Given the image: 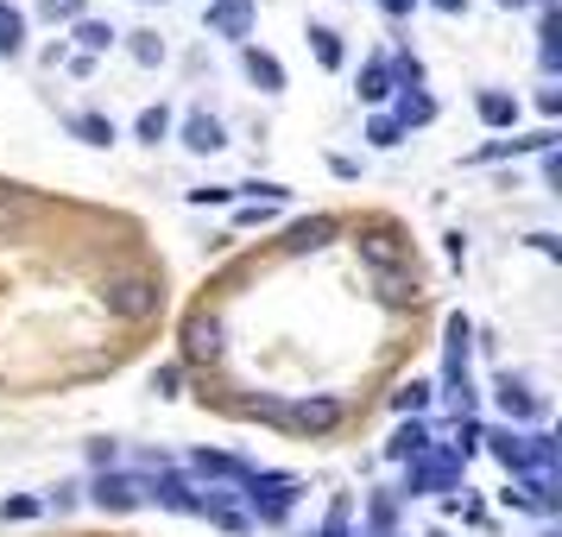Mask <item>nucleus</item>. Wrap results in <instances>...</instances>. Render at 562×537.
Returning a JSON list of instances; mask_svg holds the SVG:
<instances>
[{
  "instance_id": "obj_1",
  "label": "nucleus",
  "mask_w": 562,
  "mask_h": 537,
  "mask_svg": "<svg viewBox=\"0 0 562 537\" xmlns=\"http://www.w3.org/2000/svg\"><path fill=\"white\" fill-rule=\"evenodd\" d=\"M102 304L114 323H153L158 304H165V291H158L153 272H121V279L102 284Z\"/></svg>"
},
{
  "instance_id": "obj_2",
  "label": "nucleus",
  "mask_w": 562,
  "mask_h": 537,
  "mask_svg": "<svg viewBox=\"0 0 562 537\" xmlns=\"http://www.w3.org/2000/svg\"><path fill=\"white\" fill-rule=\"evenodd\" d=\"M203 26L215 32V38L247 45V32H254V0H209V7H203Z\"/></svg>"
},
{
  "instance_id": "obj_3",
  "label": "nucleus",
  "mask_w": 562,
  "mask_h": 537,
  "mask_svg": "<svg viewBox=\"0 0 562 537\" xmlns=\"http://www.w3.org/2000/svg\"><path fill=\"white\" fill-rule=\"evenodd\" d=\"M335 234H341V222H335V215H310V222H291V228H284V254H316V247H329Z\"/></svg>"
},
{
  "instance_id": "obj_4",
  "label": "nucleus",
  "mask_w": 562,
  "mask_h": 537,
  "mask_svg": "<svg viewBox=\"0 0 562 537\" xmlns=\"http://www.w3.org/2000/svg\"><path fill=\"white\" fill-rule=\"evenodd\" d=\"M335 424H341V399H329V392H316V399H304V405H291V430L329 436Z\"/></svg>"
},
{
  "instance_id": "obj_5",
  "label": "nucleus",
  "mask_w": 562,
  "mask_h": 537,
  "mask_svg": "<svg viewBox=\"0 0 562 537\" xmlns=\"http://www.w3.org/2000/svg\"><path fill=\"white\" fill-rule=\"evenodd\" d=\"M183 355L190 360H222V323H215L209 310H196V316L183 323Z\"/></svg>"
},
{
  "instance_id": "obj_6",
  "label": "nucleus",
  "mask_w": 562,
  "mask_h": 537,
  "mask_svg": "<svg viewBox=\"0 0 562 537\" xmlns=\"http://www.w3.org/2000/svg\"><path fill=\"white\" fill-rule=\"evenodd\" d=\"M95 506L102 512H133V506H146V486L127 481V474H102V481H95Z\"/></svg>"
},
{
  "instance_id": "obj_7",
  "label": "nucleus",
  "mask_w": 562,
  "mask_h": 537,
  "mask_svg": "<svg viewBox=\"0 0 562 537\" xmlns=\"http://www.w3.org/2000/svg\"><path fill=\"white\" fill-rule=\"evenodd\" d=\"M360 259H367L373 272H398L405 247H398V234H392V228H367V234H360Z\"/></svg>"
},
{
  "instance_id": "obj_8",
  "label": "nucleus",
  "mask_w": 562,
  "mask_h": 537,
  "mask_svg": "<svg viewBox=\"0 0 562 537\" xmlns=\"http://www.w3.org/2000/svg\"><path fill=\"white\" fill-rule=\"evenodd\" d=\"M240 70H247L266 96H279V89H284V64L272 52H259V45H240Z\"/></svg>"
},
{
  "instance_id": "obj_9",
  "label": "nucleus",
  "mask_w": 562,
  "mask_h": 537,
  "mask_svg": "<svg viewBox=\"0 0 562 537\" xmlns=\"http://www.w3.org/2000/svg\"><path fill=\"white\" fill-rule=\"evenodd\" d=\"M183 146H190V153H222L228 133H222L215 114H183Z\"/></svg>"
},
{
  "instance_id": "obj_10",
  "label": "nucleus",
  "mask_w": 562,
  "mask_h": 537,
  "mask_svg": "<svg viewBox=\"0 0 562 537\" xmlns=\"http://www.w3.org/2000/svg\"><path fill=\"white\" fill-rule=\"evenodd\" d=\"M26 52V13L13 0H0V57H20Z\"/></svg>"
},
{
  "instance_id": "obj_11",
  "label": "nucleus",
  "mask_w": 562,
  "mask_h": 537,
  "mask_svg": "<svg viewBox=\"0 0 562 537\" xmlns=\"http://www.w3.org/2000/svg\"><path fill=\"white\" fill-rule=\"evenodd\" d=\"M64 127L77 133L82 146H114V139H121V133H114V121H108V114H70Z\"/></svg>"
},
{
  "instance_id": "obj_12",
  "label": "nucleus",
  "mask_w": 562,
  "mask_h": 537,
  "mask_svg": "<svg viewBox=\"0 0 562 537\" xmlns=\"http://www.w3.org/2000/svg\"><path fill=\"white\" fill-rule=\"evenodd\" d=\"M385 456H392V461H424V456H430V430H424V424H405V430L392 436V449H385Z\"/></svg>"
},
{
  "instance_id": "obj_13",
  "label": "nucleus",
  "mask_w": 562,
  "mask_h": 537,
  "mask_svg": "<svg viewBox=\"0 0 562 537\" xmlns=\"http://www.w3.org/2000/svg\"><path fill=\"white\" fill-rule=\"evenodd\" d=\"M146 500H158V506H171V512H203V500H196V493H190L178 474H165V481H158Z\"/></svg>"
},
{
  "instance_id": "obj_14",
  "label": "nucleus",
  "mask_w": 562,
  "mask_h": 537,
  "mask_svg": "<svg viewBox=\"0 0 562 537\" xmlns=\"http://www.w3.org/2000/svg\"><path fill=\"white\" fill-rule=\"evenodd\" d=\"M474 108H481L486 127H518V96H493V89H486Z\"/></svg>"
},
{
  "instance_id": "obj_15",
  "label": "nucleus",
  "mask_w": 562,
  "mask_h": 537,
  "mask_svg": "<svg viewBox=\"0 0 562 537\" xmlns=\"http://www.w3.org/2000/svg\"><path fill=\"white\" fill-rule=\"evenodd\" d=\"M385 96H392V64L373 57V64L360 70V102H385Z\"/></svg>"
},
{
  "instance_id": "obj_16",
  "label": "nucleus",
  "mask_w": 562,
  "mask_h": 537,
  "mask_svg": "<svg viewBox=\"0 0 562 537\" xmlns=\"http://www.w3.org/2000/svg\"><path fill=\"white\" fill-rule=\"evenodd\" d=\"M392 121H398V127H430V121H436V102H430V96H417V89H411V96H405V102H398V114H392Z\"/></svg>"
},
{
  "instance_id": "obj_17",
  "label": "nucleus",
  "mask_w": 562,
  "mask_h": 537,
  "mask_svg": "<svg viewBox=\"0 0 562 537\" xmlns=\"http://www.w3.org/2000/svg\"><path fill=\"white\" fill-rule=\"evenodd\" d=\"M133 133H139L146 146H158V139L171 133V108H165V102H158V108H139V121H133Z\"/></svg>"
},
{
  "instance_id": "obj_18",
  "label": "nucleus",
  "mask_w": 562,
  "mask_h": 537,
  "mask_svg": "<svg viewBox=\"0 0 562 537\" xmlns=\"http://www.w3.org/2000/svg\"><path fill=\"white\" fill-rule=\"evenodd\" d=\"M77 45H82V57L108 52V45H114V26H108V20H77Z\"/></svg>"
},
{
  "instance_id": "obj_19",
  "label": "nucleus",
  "mask_w": 562,
  "mask_h": 537,
  "mask_svg": "<svg viewBox=\"0 0 562 537\" xmlns=\"http://www.w3.org/2000/svg\"><path fill=\"white\" fill-rule=\"evenodd\" d=\"M45 512V500H32V493H13V500H0V525H32Z\"/></svg>"
},
{
  "instance_id": "obj_20",
  "label": "nucleus",
  "mask_w": 562,
  "mask_h": 537,
  "mask_svg": "<svg viewBox=\"0 0 562 537\" xmlns=\"http://www.w3.org/2000/svg\"><path fill=\"white\" fill-rule=\"evenodd\" d=\"M310 52H316L323 70H341V38H335L329 26H310Z\"/></svg>"
},
{
  "instance_id": "obj_21",
  "label": "nucleus",
  "mask_w": 562,
  "mask_h": 537,
  "mask_svg": "<svg viewBox=\"0 0 562 537\" xmlns=\"http://www.w3.org/2000/svg\"><path fill=\"white\" fill-rule=\"evenodd\" d=\"M196 468H203V474H222V481H247V474H254V468H247V461H234V456H196Z\"/></svg>"
},
{
  "instance_id": "obj_22",
  "label": "nucleus",
  "mask_w": 562,
  "mask_h": 537,
  "mask_svg": "<svg viewBox=\"0 0 562 537\" xmlns=\"http://www.w3.org/2000/svg\"><path fill=\"white\" fill-rule=\"evenodd\" d=\"M499 405H506L512 417H537V399H531L518 380H499Z\"/></svg>"
},
{
  "instance_id": "obj_23",
  "label": "nucleus",
  "mask_w": 562,
  "mask_h": 537,
  "mask_svg": "<svg viewBox=\"0 0 562 537\" xmlns=\"http://www.w3.org/2000/svg\"><path fill=\"white\" fill-rule=\"evenodd\" d=\"M367 139H373V146H380V153H392V146H398V139H405V127H398V121H392V114H373V121H367Z\"/></svg>"
},
{
  "instance_id": "obj_24",
  "label": "nucleus",
  "mask_w": 562,
  "mask_h": 537,
  "mask_svg": "<svg viewBox=\"0 0 562 537\" xmlns=\"http://www.w3.org/2000/svg\"><path fill=\"white\" fill-rule=\"evenodd\" d=\"M424 405H430V385L424 380H405L398 392H392V411H424Z\"/></svg>"
},
{
  "instance_id": "obj_25",
  "label": "nucleus",
  "mask_w": 562,
  "mask_h": 537,
  "mask_svg": "<svg viewBox=\"0 0 562 537\" xmlns=\"http://www.w3.org/2000/svg\"><path fill=\"white\" fill-rule=\"evenodd\" d=\"M153 392H158V399H178V392H183V367H178V360L153 373Z\"/></svg>"
},
{
  "instance_id": "obj_26",
  "label": "nucleus",
  "mask_w": 562,
  "mask_h": 537,
  "mask_svg": "<svg viewBox=\"0 0 562 537\" xmlns=\"http://www.w3.org/2000/svg\"><path fill=\"white\" fill-rule=\"evenodd\" d=\"M323 537H348V500H329V518H323Z\"/></svg>"
},
{
  "instance_id": "obj_27",
  "label": "nucleus",
  "mask_w": 562,
  "mask_h": 537,
  "mask_svg": "<svg viewBox=\"0 0 562 537\" xmlns=\"http://www.w3.org/2000/svg\"><path fill=\"white\" fill-rule=\"evenodd\" d=\"M392 77L405 82V89H417V82H424V64H417V57H392Z\"/></svg>"
},
{
  "instance_id": "obj_28",
  "label": "nucleus",
  "mask_w": 562,
  "mask_h": 537,
  "mask_svg": "<svg viewBox=\"0 0 562 537\" xmlns=\"http://www.w3.org/2000/svg\"><path fill=\"white\" fill-rule=\"evenodd\" d=\"M367 525L380 537H392V500H373V506H367Z\"/></svg>"
},
{
  "instance_id": "obj_29",
  "label": "nucleus",
  "mask_w": 562,
  "mask_h": 537,
  "mask_svg": "<svg viewBox=\"0 0 562 537\" xmlns=\"http://www.w3.org/2000/svg\"><path fill=\"white\" fill-rule=\"evenodd\" d=\"M45 20H82V0H45Z\"/></svg>"
},
{
  "instance_id": "obj_30",
  "label": "nucleus",
  "mask_w": 562,
  "mask_h": 537,
  "mask_svg": "<svg viewBox=\"0 0 562 537\" xmlns=\"http://www.w3.org/2000/svg\"><path fill=\"white\" fill-rule=\"evenodd\" d=\"M190 203H234V190H222V183L215 190H190Z\"/></svg>"
},
{
  "instance_id": "obj_31",
  "label": "nucleus",
  "mask_w": 562,
  "mask_h": 537,
  "mask_svg": "<svg viewBox=\"0 0 562 537\" xmlns=\"http://www.w3.org/2000/svg\"><path fill=\"white\" fill-rule=\"evenodd\" d=\"M133 57H139V64H158V57H165V45H153V38H139V45H133Z\"/></svg>"
},
{
  "instance_id": "obj_32",
  "label": "nucleus",
  "mask_w": 562,
  "mask_h": 537,
  "mask_svg": "<svg viewBox=\"0 0 562 537\" xmlns=\"http://www.w3.org/2000/svg\"><path fill=\"white\" fill-rule=\"evenodd\" d=\"M380 7H385V13H392V20H405V13H411V7H417V0H380Z\"/></svg>"
},
{
  "instance_id": "obj_33",
  "label": "nucleus",
  "mask_w": 562,
  "mask_h": 537,
  "mask_svg": "<svg viewBox=\"0 0 562 537\" xmlns=\"http://www.w3.org/2000/svg\"><path fill=\"white\" fill-rule=\"evenodd\" d=\"M430 7H442V13H461V7H468V0H430Z\"/></svg>"
},
{
  "instance_id": "obj_34",
  "label": "nucleus",
  "mask_w": 562,
  "mask_h": 537,
  "mask_svg": "<svg viewBox=\"0 0 562 537\" xmlns=\"http://www.w3.org/2000/svg\"><path fill=\"white\" fill-rule=\"evenodd\" d=\"M499 7H525V0H499Z\"/></svg>"
}]
</instances>
